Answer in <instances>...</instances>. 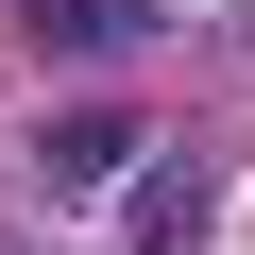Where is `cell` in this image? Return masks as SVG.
Masks as SVG:
<instances>
[{
  "label": "cell",
  "mask_w": 255,
  "mask_h": 255,
  "mask_svg": "<svg viewBox=\"0 0 255 255\" xmlns=\"http://www.w3.org/2000/svg\"><path fill=\"white\" fill-rule=\"evenodd\" d=\"M34 34H51V51H119V34H136V0H34Z\"/></svg>",
  "instance_id": "6da1fadb"
}]
</instances>
